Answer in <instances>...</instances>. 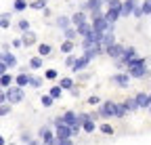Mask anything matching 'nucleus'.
I'll return each instance as SVG.
<instances>
[{"label":"nucleus","mask_w":151,"mask_h":145,"mask_svg":"<svg viewBox=\"0 0 151 145\" xmlns=\"http://www.w3.org/2000/svg\"><path fill=\"white\" fill-rule=\"evenodd\" d=\"M25 99V93H23V86H19V84H13L6 88V101L9 103H21Z\"/></svg>","instance_id":"f257e3e1"},{"label":"nucleus","mask_w":151,"mask_h":145,"mask_svg":"<svg viewBox=\"0 0 151 145\" xmlns=\"http://www.w3.org/2000/svg\"><path fill=\"white\" fill-rule=\"evenodd\" d=\"M99 116L103 118V120H109L111 116H116V101H103L101 105H99Z\"/></svg>","instance_id":"f03ea898"},{"label":"nucleus","mask_w":151,"mask_h":145,"mask_svg":"<svg viewBox=\"0 0 151 145\" xmlns=\"http://www.w3.org/2000/svg\"><path fill=\"white\" fill-rule=\"evenodd\" d=\"M90 23H92L94 30H101V32H107V30H113V27H116V23H109L105 15H101V17H92Z\"/></svg>","instance_id":"7ed1b4c3"},{"label":"nucleus","mask_w":151,"mask_h":145,"mask_svg":"<svg viewBox=\"0 0 151 145\" xmlns=\"http://www.w3.org/2000/svg\"><path fill=\"white\" fill-rule=\"evenodd\" d=\"M80 122H82V131L86 133H94V128H97V120L92 118V114H78Z\"/></svg>","instance_id":"20e7f679"},{"label":"nucleus","mask_w":151,"mask_h":145,"mask_svg":"<svg viewBox=\"0 0 151 145\" xmlns=\"http://www.w3.org/2000/svg\"><path fill=\"white\" fill-rule=\"evenodd\" d=\"M38 137H40V141L42 143H48V145H52V141H55V131H50V126H40V131H38Z\"/></svg>","instance_id":"39448f33"},{"label":"nucleus","mask_w":151,"mask_h":145,"mask_svg":"<svg viewBox=\"0 0 151 145\" xmlns=\"http://www.w3.org/2000/svg\"><path fill=\"white\" fill-rule=\"evenodd\" d=\"M105 55H107V57H111L113 61H116V59H120V57L124 55V46H122V44H118V42H113L111 46H107V48H105Z\"/></svg>","instance_id":"423d86ee"},{"label":"nucleus","mask_w":151,"mask_h":145,"mask_svg":"<svg viewBox=\"0 0 151 145\" xmlns=\"http://www.w3.org/2000/svg\"><path fill=\"white\" fill-rule=\"evenodd\" d=\"M90 61H92V59H90V57H86L84 53H82V55L76 59V65L71 67V71H73V74H80V71H84V69L88 67V63H90Z\"/></svg>","instance_id":"0eeeda50"},{"label":"nucleus","mask_w":151,"mask_h":145,"mask_svg":"<svg viewBox=\"0 0 151 145\" xmlns=\"http://www.w3.org/2000/svg\"><path fill=\"white\" fill-rule=\"evenodd\" d=\"M128 74H130V78H143V76H147V61L139 63L134 67H128Z\"/></svg>","instance_id":"6e6552de"},{"label":"nucleus","mask_w":151,"mask_h":145,"mask_svg":"<svg viewBox=\"0 0 151 145\" xmlns=\"http://www.w3.org/2000/svg\"><path fill=\"white\" fill-rule=\"evenodd\" d=\"M111 82H116L120 88H126L130 84V74H124V71H118V74L111 76Z\"/></svg>","instance_id":"1a4fd4ad"},{"label":"nucleus","mask_w":151,"mask_h":145,"mask_svg":"<svg viewBox=\"0 0 151 145\" xmlns=\"http://www.w3.org/2000/svg\"><path fill=\"white\" fill-rule=\"evenodd\" d=\"M103 6H105V0H86V2L82 4V11L92 13V11H101Z\"/></svg>","instance_id":"9d476101"},{"label":"nucleus","mask_w":151,"mask_h":145,"mask_svg":"<svg viewBox=\"0 0 151 145\" xmlns=\"http://www.w3.org/2000/svg\"><path fill=\"white\" fill-rule=\"evenodd\" d=\"M61 122L63 124H69V126H73V124H82L80 122V118H78V114H76V112H65V114H61Z\"/></svg>","instance_id":"9b49d317"},{"label":"nucleus","mask_w":151,"mask_h":145,"mask_svg":"<svg viewBox=\"0 0 151 145\" xmlns=\"http://www.w3.org/2000/svg\"><path fill=\"white\" fill-rule=\"evenodd\" d=\"M55 135L57 137H73V131H71V126L69 124H57L55 126Z\"/></svg>","instance_id":"f8f14e48"},{"label":"nucleus","mask_w":151,"mask_h":145,"mask_svg":"<svg viewBox=\"0 0 151 145\" xmlns=\"http://www.w3.org/2000/svg\"><path fill=\"white\" fill-rule=\"evenodd\" d=\"M137 4H139V0H124V4H122V17L132 15L134 9H137Z\"/></svg>","instance_id":"ddd939ff"},{"label":"nucleus","mask_w":151,"mask_h":145,"mask_svg":"<svg viewBox=\"0 0 151 145\" xmlns=\"http://www.w3.org/2000/svg\"><path fill=\"white\" fill-rule=\"evenodd\" d=\"M21 40H23V46H32V44H36V34L32 30L21 32Z\"/></svg>","instance_id":"4468645a"},{"label":"nucleus","mask_w":151,"mask_h":145,"mask_svg":"<svg viewBox=\"0 0 151 145\" xmlns=\"http://www.w3.org/2000/svg\"><path fill=\"white\" fill-rule=\"evenodd\" d=\"M2 53H4V55H2V61H4L11 69H13V67H17V57L13 55V53H11V50H2Z\"/></svg>","instance_id":"2eb2a0df"},{"label":"nucleus","mask_w":151,"mask_h":145,"mask_svg":"<svg viewBox=\"0 0 151 145\" xmlns=\"http://www.w3.org/2000/svg\"><path fill=\"white\" fill-rule=\"evenodd\" d=\"M137 103H139V107H151V95L139 93L137 95Z\"/></svg>","instance_id":"dca6fc26"},{"label":"nucleus","mask_w":151,"mask_h":145,"mask_svg":"<svg viewBox=\"0 0 151 145\" xmlns=\"http://www.w3.org/2000/svg\"><path fill=\"white\" fill-rule=\"evenodd\" d=\"M105 17H107V21H109V23H116L120 17H122V13H120L118 9H107V11H105Z\"/></svg>","instance_id":"f3484780"},{"label":"nucleus","mask_w":151,"mask_h":145,"mask_svg":"<svg viewBox=\"0 0 151 145\" xmlns=\"http://www.w3.org/2000/svg\"><path fill=\"white\" fill-rule=\"evenodd\" d=\"M103 44H105V48L107 46H111L113 42H116V32H113V30H107L105 34H103V40H101Z\"/></svg>","instance_id":"a211bd4d"},{"label":"nucleus","mask_w":151,"mask_h":145,"mask_svg":"<svg viewBox=\"0 0 151 145\" xmlns=\"http://www.w3.org/2000/svg\"><path fill=\"white\" fill-rule=\"evenodd\" d=\"M84 21H86V11H78V13L71 15V25H80Z\"/></svg>","instance_id":"6ab92c4d"},{"label":"nucleus","mask_w":151,"mask_h":145,"mask_svg":"<svg viewBox=\"0 0 151 145\" xmlns=\"http://www.w3.org/2000/svg\"><path fill=\"white\" fill-rule=\"evenodd\" d=\"M69 23H71V17H65V15H59V17H57V27H59L61 32L67 30Z\"/></svg>","instance_id":"aec40b11"},{"label":"nucleus","mask_w":151,"mask_h":145,"mask_svg":"<svg viewBox=\"0 0 151 145\" xmlns=\"http://www.w3.org/2000/svg\"><path fill=\"white\" fill-rule=\"evenodd\" d=\"M76 30H78V34H80V38H84L86 34H90V32H92V23L84 21V23H80V25H76Z\"/></svg>","instance_id":"412c9836"},{"label":"nucleus","mask_w":151,"mask_h":145,"mask_svg":"<svg viewBox=\"0 0 151 145\" xmlns=\"http://www.w3.org/2000/svg\"><path fill=\"white\" fill-rule=\"evenodd\" d=\"M29 80H32L29 71H23V74H19V76L15 78V84H19V86H27V84H29Z\"/></svg>","instance_id":"4be33fe9"},{"label":"nucleus","mask_w":151,"mask_h":145,"mask_svg":"<svg viewBox=\"0 0 151 145\" xmlns=\"http://www.w3.org/2000/svg\"><path fill=\"white\" fill-rule=\"evenodd\" d=\"M42 65H44V57H40V55H36V57L29 59V69H40Z\"/></svg>","instance_id":"5701e85b"},{"label":"nucleus","mask_w":151,"mask_h":145,"mask_svg":"<svg viewBox=\"0 0 151 145\" xmlns=\"http://www.w3.org/2000/svg\"><path fill=\"white\" fill-rule=\"evenodd\" d=\"M13 82H15V78L9 74V71L0 76V86H2V88H9V86H13Z\"/></svg>","instance_id":"b1692460"},{"label":"nucleus","mask_w":151,"mask_h":145,"mask_svg":"<svg viewBox=\"0 0 151 145\" xmlns=\"http://www.w3.org/2000/svg\"><path fill=\"white\" fill-rule=\"evenodd\" d=\"M63 34H65V40H76V38L80 36V34H78V30H76V25H73V27L69 25L67 30H63Z\"/></svg>","instance_id":"393cba45"},{"label":"nucleus","mask_w":151,"mask_h":145,"mask_svg":"<svg viewBox=\"0 0 151 145\" xmlns=\"http://www.w3.org/2000/svg\"><path fill=\"white\" fill-rule=\"evenodd\" d=\"M124 105H126V110H128V112H137V110H139L137 97H130V99H126V101H124Z\"/></svg>","instance_id":"a878e982"},{"label":"nucleus","mask_w":151,"mask_h":145,"mask_svg":"<svg viewBox=\"0 0 151 145\" xmlns=\"http://www.w3.org/2000/svg\"><path fill=\"white\" fill-rule=\"evenodd\" d=\"M0 27L2 30L11 27V13H0Z\"/></svg>","instance_id":"bb28decb"},{"label":"nucleus","mask_w":151,"mask_h":145,"mask_svg":"<svg viewBox=\"0 0 151 145\" xmlns=\"http://www.w3.org/2000/svg\"><path fill=\"white\" fill-rule=\"evenodd\" d=\"M48 95H50L52 99H61V95H63V88H61V84H55V86L48 90Z\"/></svg>","instance_id":"cd10ccee"},{"label":"nucleus","mask_w":151,"mask_h":145,"mask_svg":"<svg viewBox=\"0 0 151 145\" xmlns=\"http://www.w3.org/2000/svg\"><path fill=\"white\" fill-rule=\"evenodd\" d=\"M50 53H52L50 44H40V46H38V55H40V57H48Z\"/></svg>","instance_id":"c85d7f7f"},{"label":"nucleus","mask_w":151,"mask_h":145,"mask_svg":"<svg viewBox=\"0 0 151 145\" xmlns=\"http://www.w3.org/2000/svg\"><path fill=\"white\" fill-rule=\"evenodd\" d=\"M59 84H61V88H63V90H71V88L76 86V82H73L71 78H61V80H59Z\"/></svg>","instance_id":"c756f323"},{"label":"nucleus","mask_w":151,"mask_h":145,"mask_svg":"<svg viewBox=\"0 0 151 145\" xmlns=\"http://www.w3.org/2000/svg\"><path fill=\"white\" fill-rule=\"evenodd\" d=\"M52 145H73V141H71V137H55Z\"/></svg>","instance_id":"7c9ffc66"},{"label":"nucleus","mask_w":151,"mask_h":145,"mask_svg":"<svg viewBox=\"0 0 151 145\" xmlns=\"http://www.w3.org/2000/svg\"><path fill=\"white\" fill-rule=\"evenodd\" d=\"M29 6L36 9V11H44V9H46V0H32Z\"/></svg>","instance_id":"2f4dec72"},{"label":"nucleus","mask_w":151,"mask_h":145,"mask_svg":"<svg viewBox=\"0 0 151 145\" xmlns=\"http://www.w3.org/2000/svg\"><path fill=\"white\" fill-rule=\"evenodd\" d=\"M126 114H128L126 105H124V103H116V118H124Z\"/></svg>","instance_id":"473e14b6"},{"label":"nucleus","mask_w":151,"mask_h":145,"mask_svg":"<svg viewBox=\"0 0 151 145\" xmlns=\"http://www.w3.org/2000/svg\"><path fill=\"white\" fill-rule=\"evenodd\" d=\"M122 4L124 2H120V0H105V6L107 9H118L120 13H122Z\"/></svg>","instance_id":"72a5a7b5"},{"label":"nucleus","mask_w":151,"mask_h":145,"mask_svg":"<svg viewBox=\"0 0 151 145\" xmlns=\"http://www.w3.org/2000/svg\"><path fill=\"white\" fill-rule=\"evenodd\" d=\"M11 107H13V103H9V101L0 103V116H9L11 114Z\"/></svg>","instance_id":"f704fd0d"},{"label":"nucleus","mask_w":151,"mask_h":145,"mask_svg":"<svg viewBox=\"0 0 151 145\" xmlns=\"http://www.w3.org/2000/svg\"><path fill=\"white\" fill-rule=\"evenodd\" d=\"M13 6H15L17 13H21V11L27 9V0H15V4H13Z\"/></svg>","instance_id":"c9c22d12"},{"label":"nucleus","mask_w":151,"mask_h":145,"mask_svg":"<svg viewBox=\"0 0 151 145\" xmlns=\"http://www.w3.org/2000/svg\"><path fill=\"white\" fill-rule=\"evenodd\" d=\"M61 50L65 53V55H69V53L73 50V40H65V42L61 44Z\"/></svg>","instance_id":"e433bc0d"},{"label":"nucleus","mask_w":151,"mask_h":145,"mask_svg":"<svg viewBox=\"0 0 151 145\" xmlns=\"http://www.w3.org/2000/svg\"><path fill=\"white\" fill-rule=\"evenodd\" d=\"M44 78H46V80H57V78H59V74H57V69H46V71H44Z\"/></svg>","instance_id":"4c0bfd02"},{"label":"nucleus","mask_w":151,"mask_h":145,"mask_svg":"<svg viewBox=\"0 0 151 145\" xmlns=\"http://www.w3.org/2000/svg\"><path fill=\"white\" fill-rule=\"evenodd\" d=\"M40 103H42L44 107H50V105L55 103V99H52L50 95H44V97H40Z\"/></svg>","instance_id":"58836bf2"},{"label":"nucleus","mask_w":151,"mask_h":145,"mask_svg":"<svg viewBox=\"0 0 151 145\" xmlns=\"http://www.w3.org/2000/svg\"><path fill=\"white\" fill-rule=\"evenodd\" d=\"M42 78H38V76H32V80H29V86H34V88H40L42 86Z\"/></svg>","instance_id":"ea45409f"},{"label":"nucleus","mask_w":151,"mask_h":145,"mask_svg":"<svg viewBox=\"0 0 151 145\" xmlns=\"http://www.w3.org/2000/svg\"><path fill=\"white\" fill-rule=\"evenodd\" d=\"M76 59H78V57H76V55H71V53H69V55H67V59H65V65L71 69L73 65H76Z\"/></svg>","instance_id":"a19ab883"},{"label":"nucleus","mask_w":151,"mask_h":145,"mask_svg":"<svg viewBox=\"0 0 151 145\" xmlns=\"http://www.w3.org/2000/svg\"><path fill=\"white\" fill-rule=\"evenodd\" d=\"M99 131H101L103 135H113V128H111L109 124H101V126H99Z\"/></svg>","instance_id":"79ce46f5"},{"label":"nucleus","mask_w":151,"mask_h":145,"mask_svg":"<svg viewBox=\"0 0 151 145\" xmlns=\"http://www.w3.org/2000/svg\"><path fill=\"white\" fill-rule=\"evenodd\" d=\"M17 25H19V30H21V32H27V30H29V21H27V19H19Z\"/></svg>","instance_id":"37998d69"},{"label":"nucleus","mask_w":151,"mask_h":145,"mask_svg":"<svg viewBox=\"0 0 151 145\" xmlns=\"http://www.w3.org/2000/svg\"><path fill=\"white\" fill-rule=\"evenodd\" d=\"M141 6H143V13H145V15H151V0H145Z\"/></svg>","instance_id":"c03bdc74"},{"label":"nucleus","mask_w":151,"mask_h":145,"mask_svg":"<svg viewBox=\"0 0 151 145\" xmlns=\"http://www.w3.org/2000/svg\"><path fill=\"white\" fill-rule=\"evenodd\" d=\"M132 15H134L137 19H141V17H145V13H143V6H139V4H137V9H134V13H132Z\"/></svg>","instance_id":"a18cd8bd"},{"label":"nucleus","mask_w":151,"mask_h":145,"mask_svg":"<svg viewBox=\"0 0 151 145\" xmlns=\"http://www.w3.org/2000/svg\"><path fill=\"white\" fill-rule=\"evenodd\" d=\"M88 103H90V105H101V99H99L97 95H92V97H88Z\"/></svg>","instance_id":"49530a36"},{"label":"nucleus","mask_w":151,"mask_h":145,"mask_svg":"<svg viewBox=\"0 0 151 145\" xmlns=\"http://www.w3.org/2000/svg\"><path fill=\"white\" fill-rule=\"evenodd\" d=\"M9 69H11V67H9V65H6V63H4L2 59H0V76H2V74H6Z\"/></svg>","instance_id":"de8ad7c7"},{"label":"nucleus","mask_w":151,"mask_h":145,"mask_svg":"<svg viewBox=\"0 0 151 145\" xmlns=\"http://www.w3.org/2000/svg\"><path fill=\"white\" fill-rule=\"evenodd\" d=\"M4 101H6V88L0 86V103H4Z\"/></svg>","instance_id":"09e8293b"},{"label":"nucleus","mask_w":151,"mask_h":145,"mask_svg":"<svg viewBox=\"0 0 151 145\" xmlns=\"http://www.w3.org/2000/svg\"><path fill=\"white\" fill-rule=\"evenodd\" d=\"M13 46H15V48H21V46H23V40H21V38H15V40H13Z\"/></svg>","instance_id":"8fccbe9b"},{"label":"nucleus","mask_w":151,"mask_h":145,"mask_svg":"<svg viewBox=\"0 0 151 145\" xmlns=\"http://www.w3.org/2000/svg\"><path fill=\"white\" fill-rule=\"evenodd\" d=\"M21 141H23V143H29V141H32V135H29V133H23V135H21Z\"/></svg>","instance_id":"3c124183"},{"label":"nucleus","mask_w":151,"mask_h":145,"mask_svg":"<svg viewBox=\"0 0 151 145\" xmlns=\"http://www.w3.org/2000/svg\"><path fill=\"white\" fill-rule=\"evenodd\" d=\"M69 93H71L73 97H80V88H78V86H73V88L69 90Z\"/></svg>","instance_id":"603ef678"},{"label":"nucleus","mask_w":151,"mask_h":145,"mask_svg":"<svg viewBox=\"0 0 151 145\" xmlns=\"http://www.w3.org/2000/svg\"><path fill=\"white\" fill-rule=\"evenodd\" d=\"M25 145H42V141H34V139H32V141H29V143H25Z\"/></svg>","instance_id":"864d4df0"},{"label":"nucleus","mask_w":151,"mask_h":145,"mask_svg":"<svg viewBox=\"0 0 151 145\" xmlns=\"http://www.w3.org/2000/svg\"><path fill=\"white\" fill-rule=\"evenodd\" d=\"M0 145H4V137L2 135H0Z\"/></svg>","instance_id":"5fc2aeb1"},{"label":"nucleus","mask_w":151,"mask_h":145,"mask_svg":"<svg viewBox=\"0 0 151 145\" xmlns=\"http://www.w3.org/2000/svg\"><path fill=\"white\" fill-rule=\"evenodd\" d=\"M2 55H4V53H2V50H0V59H2Z\"/></svg>","instance_id":"6e6d98bb"},{"label":"nucleus","mask_w":151,"mask_h":145,"mask_svg":"<svg viewBox=\"0 0 151 145\" xmlns=\"http://www.w3.org/2000/svg\"><path fill=\"white\" fill-rule=\"evenodd\" d=\"M0 30H2V27H0Z\"/></svg>","instance_id":"4d7b16f0"},{"label":"nucleus","mask_w":151,"mask_h":145,"mask_svg":"<svg viewBox=\"0 0 151 145\" xmlns=\"http://www.w3.org/2000/svg\"><path fill=\"white\" fill-rule=\"evenodd\" d=\"M149 110H151V107H149Z\"/></svg>","instance_id":"13d9d810"}]
</instances>
